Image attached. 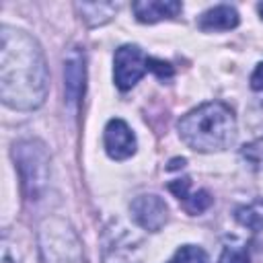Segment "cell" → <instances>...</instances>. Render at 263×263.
<instances>
[{
    "label": "cell",
    "instance_id": "cell-1",
    "mask_svg": "<svg viewBox=\"0 0 263 263\" xmlns=\"http://www.w3.org/2000/svg\"><path fill=\"white\" fill-rule=\"evenodd\" d=\"M47 64L43 49L27 31L0 29V99L16 111H33L47 97Z\"/></svg>",
    "mask_w": 263,
    "mask_h": 263
},
{
    "label": "cell",
    "instance_id": "cell-2",
    "mask_svg": "<svg viewBox=\"0 0 263 263\" xmlns=\"http://www.w3.org/2000/svg\"><path fill=\"white\" fill-rule=\"evenodd\" d=\"M177 129L181 140L197 152L226 150L236 140L234 113L220 101H210L191 109L179 119Z\"/></svg>",
    "mask_w": 263,
    "mask_h": 263
},
{
    "label": "cell",
    "instance_id": "cell-3",
    "mask_svg": "<svg viewBox=\"0 0 263 263\" xmlns=\"http://www.w3.org/2000/svg\"><path fill=\"white\" fill-rule=\"evenodd\" d=\"M14 166L21 177V189L27 201H39L49 183V154L45 144L27 138L18 140L12 146Z\"/></svg>",
    "mask_w": 263,
    "mask_h": 263
},
{
    "label": "cell",
    "instance_id": "cell-4",
    "mask_svg": "<svg viewBox=\"0 0 263 263\" xmlns=\"http://www.w3.org/2000/svg\"><path fill=\"white\" fill-rule=\"evenodd\" d=\"M39 251L45 263H86L76 230L62 218H45L39 224Z\"/></svg>",
    "mask_w": 263,
    "mask_h": 263
},
{
    "label": "cell",
    "instance_id": "cell-5",
    "mask_svg": "<svg viewBox=\"0 0 263 263\" xmlns=\"http://www.w3.org/2000/svg\"><path fill=\"white\" fill-rule=\"evenodd\" d=\"M146 53L138 45H121L113 58V80L119 90H129L148 72Z\"/></svg>",
    "mask_w": 263,
    "mask_h": 263
},
{
    "label": "cell",
    "instance_id": "cell-6",
    "mask_svg": "<svg viewBox=\"0 0 263 263\" xmlns=\"http://www.w3.org/2000/svg\"><path fill=\"white\" fill-rule=\"evenodd\" d=\"M129 212H132L134 222L148 232H158L168 222V208H166L164 199L154 193L138 195L132 201Z\"/></svg>",
    "mask_w": 263,
    "mask_h": 263
},
{
    "label": "cell",
    "instance_id": "cell-7",
    "mask_svg": "<svg viewBox=\"0 0 263 263\" xmlns=\"http://www.w3.org/2000/svg\"><path fill=\"white\" fill-rule=\"evenodd\" d=\"M86 84V66L84 51L80 47H72L64 58V90L70 105L80 103Z\"/></svg>",
    "mask_w": 263,
    "mask_h": 263
},
{
    "label": "cell",
    "instance_id": "cell-8",
    "mask_svg": "<svg viewBox=\"0 0 263 263\" xmlns=\"http://www.w3.org/2000/svg\"><path fill=\"white\" fill-rule=\"evenodd\" d=\"M103 142H105V150L113 160H125L136 152V136L132 132V127L123 121V119H111L105 125V134H103Z\"/></svg>",
    "mask_w": 263,
    "mask_h": 263
},
{
    "label": "cell",
    "instance_id": "cell-9",
    "mask_svg": "<svg viewBox=\"0 0 263 263\" xmlns=\"http://www.w3.org/2000/svg\"><path fill=\"white\" fill-rule=\"evenodd\" d=\"M105 263H140L136 240L123 228L109 230L105 240Z\"/></svg>",
    "mask_w": 263,
    "mask_h": 263
},
{
    "label": "cell",
    "instance_id": "cell-10",
    "mask_svg": "<svg viewBox=\"0 0 263 263\" xmlns=\"http://www.w3.org/2000/svg\"><path fill=\"white\" fill-rule=\"evenodd\" d=\"M189 189H191V181L187 177L175 179L168 183V191L183 203L185 212H189L191 216L205 212L212 205V195L205 189H199V191H189Z\"/></svg>",
    "mask_w": 263,
    "mask_h": 263
},
{
    "label": "cell",
    "instance_id": "cell-11",
    "mask_svg": "<svg viewBox=\"0 0 263 263\" xmlns=\"http://www.w3.org/2000/svg\"><path fill=\"white\" fill-rule=\"evenodd\" d=\"M181 2L177 0H140L132 4V10L140 23H158L173 18L181 12Z\"/></svg>",
    "mask_w": 263,
    "mask_h": 263
},
{
    "label": "cell",
    "instance_id": "cell-12",
    "mask_svg": "<svg viewBox=\"0 0 263 263\" xmlns=\"http://www.w3.org/2000/svg\"><path fill=\"white\" fill-rule=\"evenodd\" d=\"M197 25L201 31H230L238 25V12L228 4H220L205 10Z\"/></svg>",
    "mask_w": 263,
    "mask_h": 263
},
{
    "label": "cell",
    "instance_id": "cell-13",
    "mask_svg": "<svg viewBox=\"0 0 263 263\" xmlns=\"http://www.w3.org/2000/svg\"><path fill=\"white\" fill-rule=\"evenodd\" d=\"M74 8L78 10L80 18L88 27H99V25H105L107 21H111L115 16V12L119 10V4H113V2H76Z\"/></svg>",
    "mask_w": 263,
    "mask_h": 263
},
{
    "label": "cell",
    "instance_id": "cell-14",
    "mask_svg": "<svg viewBox=\"0 0 263 263\" xmlns=\"http://www.w3.org/2000/svg\"><path fill=\"white\" fill-rule=\"evenodd\" d=\"M234 216L245 228L253 232H261L263 230V199H255L247 205L236 208Z\"/></svg>",
    "mask_w": 263,
    "mask_h": 263
},
{
    "label": "cell",
    "instance_id": "cell-15",
    "mask_svg": "<svg viewBox=\"0 0 263 263\" xmlns=\"http://www.w3.org/2000/svg\"><path fill=\"white\" fill-rule=\"evenodd\" d=\"M168 263H210V259H208V253H205L201 247L185 245V247H181V249L168 259Z\"/></svg>",
    "mask_w": 263,
    "mask_h": 263
},
{
    "label": "cell",
    "instance_id": "cell-16",
    "mask_svg": "<svg viewBox=\"0 0 263 263\" xmlns=\"http://www.w3.org/2000/svg\"><path fill=\"white\" fill-rule=\"evenodd\" d=\"M218 263H251V257H249V251L240 245H228L224 247Z\"/></svg>",
    "mask_w": 263,
    "mask_h": 263
},
{
    "label": "cell",
    "instance_id": "cell-17",
    "mask_svg": "<svg viewBox=\"0 0 263 263\" xmlns=\"http://www.w3.org/2000/svg\"><path fill=\"white\" fill-rule=\"evenodd\" d=\"M148 70H152V72H156L160 78H164V76H171L173 74V70H171V66L168 64H164V62H156V60H148Z\"/></svg>",
    "mask_w": 263,
    "mask_h": 263
},
{
    "label": "cell",
    "instance_id": "cell-18",
    "mask_svg": "<svg viewBox=\"0 0 263 263\" xmlns=\"http://www.w3.org/2000/svg\"><path fill=\"white\" fill-rule=\"evenodd\" d=\"M251 88L257 90V92H263V62L251 74Z\"/></svg>",
    "mask_w": 263,
    "mask_h": 263
},
{
    "label": "cell",
    "instance_id": "cell-19",
    "mask_svg": "<svg viewBox=\"0 0 263 263\" xmlns=\"http://www.w3.org/2000/svg\"><path fill=\"white\" fill-rule=\"evenodd\" d=\"M253 117H257V119L263 123V99H261L257 105H253Z\"/></svg>",
    "mask_w": 263,
    "mask_h": 263
},
{
    "label": "cell",
    "instance_id": "cell-20",
    "mask_svg": "<svg viewBox=\"0 0 263 263\" xmlns=\"http://www.w3.org/2000/svg\"><path fill=\"white\" fill-rule=\"evenodd\" d=\"M257 10H259V14L263 16V2H259V6H257Z\"/></svg>",
    "mask_w": 263,
    "mask_h": 263
},
{
    "label": "cell",
    "instance_id": "cell-21",
    "mask_svg": "<svg viewBox=\"0 0 263 263\" xmlns=\"http://www.w3.org/2000/svg\"><path fill=\"white\" fill-rule=\"evenodd\" d=\"M2 263H12V261H10V257H6V255H4V259H2Z\"/></svg>",
    "mask_w": 263,
    "mask_h": 263
}]
</instances>
